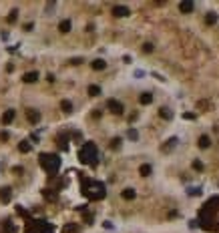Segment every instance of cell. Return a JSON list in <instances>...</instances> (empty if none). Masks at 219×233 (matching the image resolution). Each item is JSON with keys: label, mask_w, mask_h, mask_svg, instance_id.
<instances>
[{"label": "cell", "mask_w": 219, "mask_h": 233, "mask_svg": "<svg viewBox=\"0 0 219 233\" xmlns=\"http://www.w3.org/2000/svg\"><path fill=\"white\" fill-rule=\"evenodd\" d=\"M80 62H83L80 58H72V60H71V65H80Z\"/></svg>", "instance_id": "29"}, {"label": "cell", "mask_w": 219, "mask_h": 233, "mask_svg": "<svg viewBox=\"0 0 219 233\" xmlns=\"http://www.w3.org/2000/svg\"><path fill=\"white\" fill-rule=\"evenodd\" d=\"M193 169H197V171H203V163H201V161H193Z\"/></svg>", "instance_id": "25"}, {"label": "cell", "mask_w": 219, "mask_h": 233, "mask_svg": "<svg viewBox=\"0 0 219 233\" xmlns=\"http://www.w3.org/2000/svg\"><path fill=\"white\" fill-rule=\"evenodd\" d=\"M58 30H61V32H68V30H71V20H61Z\"/></svg>", "instance_id": "16"}, {"label": "cell", "mask_w": 219, "mask_h": 233, "mask_svg": "<svg viewBox=\"0 0 219 233\" xmlns=\"http://www.w3.org/2000/svg\"><path fill=\"white\" fill-rule=\"evenodd\" d=\"M79 159L80 163L84 165H97V159H98V149L94 143H84L83 147H80V153H79Z\"/></svg>", "instance_id": "2"}, {"label": "cell", "mask_w": 219, "mask_h": 233, "mask_svg": "<svg viewBox=\"0 0 219 233\" xmlns=\"http://www.w3.org/2000/svg\"><path fill=\"white\" fill-rule=\"evenodd\" d=\"M137 137H139V135H137V131H135V129L129 131V139H137Z\"/></svg>", "instance_id": "28"}, {"label": "cell", "mask_w": 219, "mask_h": 233, "mask_svg": "<svg viewBox=\"0 0 219 233\" xmlns=\"http://www.w3.org/2000/svg\"><path fill=\"white\" fill-rule=\"evenodd\" d=\"M121 195H123V199H127V201H131V199H135V197H137L135 189H125V191H123Z\"/></svg>", "instance_id": "13"}, {"label": "cell", "mask_w": 219, "mask_h": 233, "mask_svg": "<svg viewBox=\"0 0 219 233\" xmlns=\"http://www.w3.org/2000/svg\"><path fill=\"white\" fill-rule=\"evenodd\" d=\"M22 80H24V83H36V80H38V73H36V70H34V73H26L22 77Z\"/></svg>", "instance_id": "11"}, {"label": "cell", "mask_w": 219, "mask_h": 233, "mask_svg": "<svg viewBox=\"0 0 219 233\" xmlns=\"http://www.w3.org/2000/svg\"><path fill=\"white\" fill-rule=\"evenodd\" d=\"M205 22H207V24H215V22H217V14H215V12H207Z\"/></svg>", "instance_id": "17"}, {"label": "cell", "mask_w": 219, "mask_h": 233, "mask_svg": "<svg viewBox=\"0 0 219 233\" xmlns=\"http://www.w3.org/2000/svg\"><path fill=\"white\" fill-rule=\"evenodd\" d=\"M107 107H109V111L115 113V115H123V105L119 103V101L109 99V101H107Z\"/></svg>", "instance_id": "4"}, {"label": "cell", "mask_w": 219, "mask_h": 233, "mask_svg": "<svg viewBox=\"0 0 219 233\" xmlns=\"http://www.w3.org/2000/svg\"><path fill=\"white\" fill-rule=\"evenodd\" d=\"M79 231V227L75 225V223H66V225H64V233H76Z\"/></svg>", "instance_id": "22"}, {"label": "cell", "mask_w": 219, "mask_h": 233, "mask_svg": "<svg viewBox=\"0 0 219 233\" xmlns=\"http://www.w3.org/2000/svg\"><path fill=\"white\" fill-rule=\"evenodd\" d=\"M30 149H32V145L28 141H20L18 143V151L20 153H30Z\"/></svg>", "instance_id": "10"}, {"label": "cell", "mask_w": 219, "mask_h": 233, "mask_svg": "<svg viewBox=\"0 0 219 233\" xmlns=\"http://www.w3.org/2000/svg\"><path fill=\"white\" fill-rule=\"evenodd\" d=\"M61 109H62L64 113H71V111H72V103H71V101H62V103H61Z\"/></svg>", "instance_id": "21"}, {"label": "cell", "mask_w": 219, "mask_h": 233, "mask_svg": "<svg viewBox=\"0 0 219 233\" xmlns=\"http://www.w3.org/2000/svg\"><path fill=\"white\" fill-rule=\"evenodd\" d=\"M193 8H195V4H193V2H189V0H185V2H181V4H179V10H181V12H185V14L193 12Z\"/></svg>", "instance_id": "7"}, {"label": "cell", "mask_w": 219, "mask_h": 233, "mask_svg": "<svg viewBox=\"0 0 219 233\" xmlns=\"http://www.w3.org/2000/svg\"><path fill=\"white\" fill-rule=\"evenodd\" d=\"M10 197H12V191H10V187H4V189H0V199H2V203H8V201H10Z\"/></svg>", "instance_id": "8"}, {"label": "cell", "mask_w": 219, "mask_h": 233, "mask_svg": "<svg viewBox=\"0 0 219 233\" xmlns=\"http://www.w3.org/2000/svg\"><path fill=\"white\" fill-rule=\"evenodd\" d=\"M16 16H18V10H12V12H10V16H8V22H10V24H12V22H16Z\"/></svg>", "instance_id": "24"}, {"label": "cell", "mask_w": 219, "mask_h": 233, "mask_svg": "<svg viewBox=\"0 0 219 233\" xmlns=\"http://www.w3.org/2000/svg\"><path fill=\"white\" fill-rule=\"evenodd\" d=\"M113 14L119 16V18H125V16L131 14V10H129L127 6H115V8H113Z\"/></svg>", "instance_id": "6"}, {"label": "cell", "mask_w": 219, "mask_h": 233, "mask_svg": "<svg viewBox=\"0 0 219 233\" xmlns=\"http://www.w3.org/2000/svg\"><path fill=\"white\" fill-rule=\"evenodd\" d=\"M159 115H161L163 119H167V121H169V119L173 117V115H171V111H169V109H161V111H159Z\"/></svg>", "instance_id": "23"}, {"label": "cell", "mask_w": 219, "mask_h": 233, "mask_svg": "<svg viewBox=\"0 0 219 233\" xmlns=\"http://www.w3.org/2000/svg\"><path fill=\"white\" fill-rule=\"evenodd\" d=\"M139 103L141 105H151L153 103V95L151 92H143V95L139 96Z\"/></svg>", "instance_id": "9"}, {"label": "cell", "mask_w": 219, "mask_h": 233, "mask_svg": "<svg viewBox=\"0 0 219 233\" xmlns=\"http://www.w3.org/2000/svg\"><path fill=\"white\" fill-rule=\"evenodd\" d=\"M83 193L87 195L89 199H93V201H97V199H103V197L107 195V191H105V185H103V183H98V181H93V179H87V181H84Z\"/></svg>", "instance_id": "1"}, {"label": "cell", "mask_w": 219, "mask_h": 233, "mask_svg": "<svg viewBox=\"0 0 219 233\" xmlns=\"http://www.w3.org/2000/svg\"><path fill=\"white\" fill-rule=\"evenodd\" d=\"M2 227H4V231H6V233H14V225H12L10 219H6V221L2 223Z\"/></svg>", "instance_id": "18"}, {"label": "cell", "mask_w": 219, "mask_h": 233, "mask_svg": "<svg viewBox=\"0 0 219 233\" xmlns=\"http://www.w3.org/2000/svg\"><path fill=\"white\" fill-rule=\"evenodd\" d=\"M119 145H121V139H113V143H111V147H113V149H117Z\"/></svg>", "instance_id": "27"}, {"label": "cell", "mask_w": 219, "mask_h": 233, "mask_svg": "<svg viewBox=\"0 0 219 233\" xmlns=\"http://www.w3.org/2000/svg\"><path fill=\"white\" fill-rule=\"evenodd\" d=\"M14 117H16V111L14 109H8V111L2 115V125H10V123L14 121Z\"/></svg>", "instance_id": "5"}, {"label": "cell", "mask_w": 219, "mask_h": 233, "mask_svg": "<svg viewBox=\"0 0 219 233\" xmlns=\"http://www.w3.org/2000/svg\"><path fill=\"white\" fill-rule=\"evenodd\" d=\"M8 139V133H0V141H6Z\"/></svg>", "instance_id": "30"}, {"label": "cell", "mask_w": 219, "mask_h": 233, "mask_svg": "<svg viewBox=\"0 0 219 233\" xmlns=\"http://www.w3.org/2000/svg\"><path fill=\"white\" fill-rule=\"evenodd\" d=\"M40 165H42V169H44L48 175H57L58 173V169H61V157L58 155H48V153H42L40 157Z\"/></svg>", "instance_id": "3"}, {"label": "cell", "mask_w": 219, "mask_h": 233, "mask_svg": "<svg viewBox=\"0 0 219 233\" xmlns=\"http://www.w3.org/2000/svg\"><path fill=\"white\" fill-rule=\"evenodd\" d=\"M91 66H93L94 70H103V69L107 66V62H105V60H101V58H97V60H93V65H91Z\"/></svg>", "instance_id": "15"}, {"label": "cell", "mask_w": 219, "mask_h": 233, "mask_svg": "<svg viewBox=\"0 0 219 233\" xmlns=\"http://www.w3.org/2000/svg\"><path fill=\"white\" fill-rule=\"evenodd\" d=\"M89 95L91 96H98L101 95V88H98L97 84H91V87H89Z\"/></svg>", "instance_id": "20"}, {"label": "cell", "mask_w": 219, "mask_h": 233, "mask_svg": "<svg viewBox=\"0 0 219 233\" xmlns=\"http://www.w3.org/2000/svg\"><path fill=\"white\" fill-rule=\"evenodd\" d=\"M26 117H28V121H30V123H38V121H40V113H36V111H28Z\"/></svg>", "instance_id": "14"}, {"label": "cell", "mask_w": 219, "mask_h": 233, "mask_svg": "<svg viewBox=\"0 0 219 233\" xmlns=\"http://www.w3.org/2000/svg\"><path fill=\"white\" fill-rule=\"evenodd\" d=\"M209 145H211V139H209L207 135H201V137H199V147H201V149H207Z\"/></svg>", "instance_id": "12"}, {"label": "cell", "mask_w": 219, "mask_h": 233, "mask_svg": "<svg viewBox=\"0 0 219 233\" xmlns=\"http://www.w3.org/2000/svg\"><path fill=\"white\" fill-rule=\"evenodd\" d=\"M151 50H153V44H151V42L143 44V52H151Z\"/></svg>", "instance_id": "26"}, {"label": "cell", "mask_w": 219, "mask_h": 233, "mask_svg": "<svg viewBox=\"0 0 219 233\" xmlns=\"http://www.w3.org/2000/svg\"><path fill=\"white\" fill-rule=\"evenodd\" d=\"M139 173H141L143 177L151 175V165H141V167H139Z\"/></svg>", "instance_id": "19"}]
</instances>
